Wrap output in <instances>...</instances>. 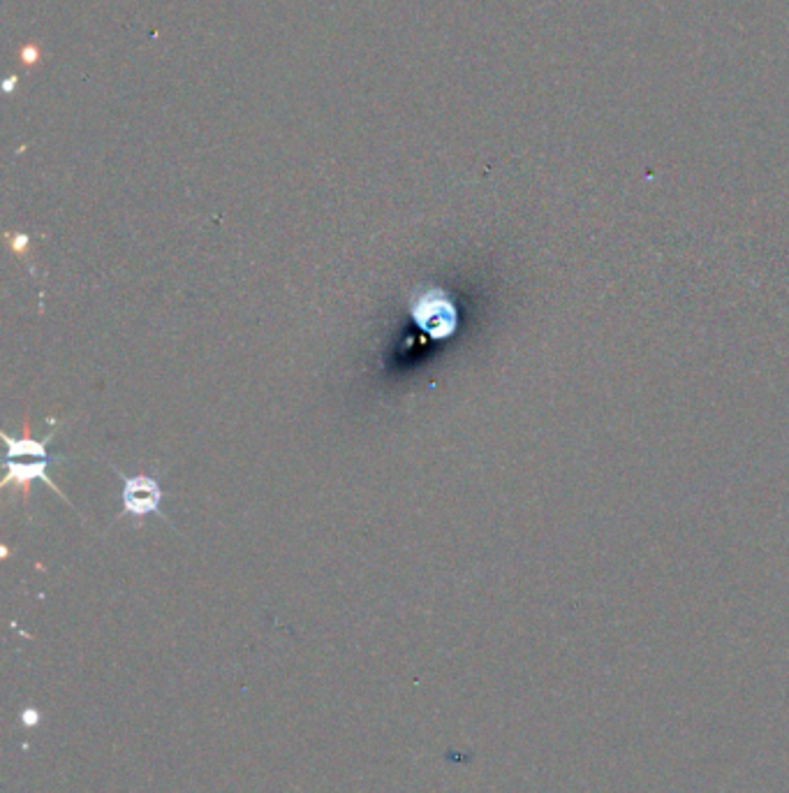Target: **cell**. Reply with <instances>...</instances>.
<instances>
[{
    "label": "cell",
    "mask_w": 789,
    "mask_h": 793,
    "mask_svg": "<svg viewBox=\"0 0 789 793\" xmlns=\"http://www.w3.org/2000/svg\"><path fill=\"white\" fill-rule=\"evenodd\" d=\"M56 462H61V457H47V459H5V478L0 482V488L8 490L10 486H16L24 494V501H28L31 497V486L35 480H43L45 486L56 492L61 499H66V494L61 492V488L49 478V467ZM68 501V499H66ZM70 504V501H68Z\"/></svg>",
    "instance_id": "cell-3"
},
{
    "label": "cell",
    "mask_w": 789,
    "mask_h": 793,
    "mask_svg": "<svg viewBox=\"0 0 789 793\" xmlns=\"http://www.w3.org/2000/svg\"><path fill=\"white\" fill-rule=\"evenodd\" d=\"M28 244H31V240L26 235H14V240H12V248L16 250V254H24Z\"/></svg>",
    "instance_id": "cell-5"
},
{
    "label": "cell",
    "mask_w": 789,
    "mask_h": 793,
    "mask_svg": "<svg viewBox=\"0 0 789 793\" xmlns=\"http://www.w3.org/2000/svg\"><path fill=\"white\" fill-rule=\"evenodd\" d=\"M410 318L420 330L433 339L445 341L459 333V306L440 285H417L410 293Z\"/></svg>",
    "instance_id": "cell-1"
},
{
    "label": "cell",
    "mask_w": 789,
    "mask_h": 793,
    "mask_svg": "<svg viewBox=\"0 0 789 793\" xmlns=\"http://www.w3.org/2000/svg\"><path fill=\"white\" fill-rule=\"evenodd\" d=\"M118 478L123 480V492H121V501H123V513L121 517H132L137 522V527H142V520L149 515H157L163 517L165 522L167 515L163 513V501H165V492L161 480L151 474H134V476H126L123 471H118L116 467H111Z\"/></svg>",
    "instance_id": "cell-2"
},
{
    "label": "cell",
    "mask_w": 789,
    "mask_h": 793,
    "mask_svg": "<svg viewBox=\"0 0 789 793\" xmlns=\"http://www.w3.org/2000/svg\"><path fill=\"white\" fill-rule=\"evenodd\" d=\"M54 432L47 434L45 439H35L31 436L28 432V424L24 428V434L22 436H12L10 432H0V439L5 441L8 446V453H5V459H47L49 453H47V443L51 441Z\"/></svg>",
    "instance_id": "cell-4"
}]
</instances>
